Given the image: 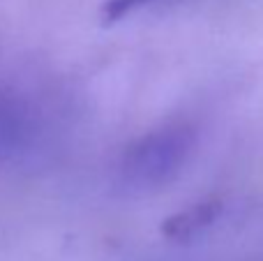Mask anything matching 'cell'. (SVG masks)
Returning <instances> with one entry per match:
<instances>
[{
  "label": "cell",
  "instance_id": "obj_3",
  "mask_svg": "<svg viewBox=\"0 0 263 261\" xmlns=\"http://www.w3.org/2000/svg\"><path fill=\"white\" fill-rule=\"evenodd\" d=\"M30 134V120L18 100L0 92V157L16 153Z\"/></svg>",
  "mask_w": 263,
  "mask_h": 261
},
{
  "label": "cell",
  "instance_id": "obj_2",
  "mask_svg": "<svg viewBox=\"0 0 263 261\" xmlns=\"http://www.w3.org/2000/svg\"><path fill=\"white\" fill-rule=\"evenodd\" d=\"M222 213V203L217 199H205L194 206L185 208V211L176 213V215L166 217L162 222V234L168 240H190L205 231Z\"/></svg>",
  "mask_w": 263,
  "mask_h": 261
},
{
  "label": "cell",
  "instance_id": "obj_1",
  "mask_svg": "<svg viewBox=\"0 0 263 261\" xmlns=\"http://www.w3.org/2000/svg\"><path fill=\"white\" fill-rule=\"evenodd\" d=\"M196 132L187 123H168L129 143L120 157V180L134 192L168 185L190 162Z\"/></svg>",
  "mask_w": 263,
  "mask_h": 261
},
{
  "label": "cell",
  "instance_id": "obj_4",
  "mask_svg": "<svg viewBox=\"0 0 263 261\" xmlns=\"http://www.w3.org/2000/svg\"><path fill=\"white\" fill-rule=\"evenodd\" d=\"M153 3H159V0H106L104 7H102V16L106 21H118L125 14L141 9V7H148Z\"/></svg>",
  "mask_w": 263,
  "mask_h": 261
}]
</instances>
